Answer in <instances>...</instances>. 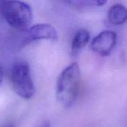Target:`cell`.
Instances as JSON below:
<instances>
[{
    "mask_svg": "<svg viewBox=\"0 0 127 127\" xmlns=\"http://www.w3.org/2000/svg\"><path fill=\"white\" fill-rule=\"evenodd\" d=\"M77 7H100L106 4L107 0H65Z\"/></svg>",
    "mask_w": 127,
    "mask_h": 127,
    "instance_id": "8",
    "label": "cell"
},
{
    "mask_svg": "<svg viewBox=\"0 0 127 127\" xmlns=\"http://www.w3.org/2000/svg\"><path fill=\"white\" fill-rule=\"evenodd\" d=\"M3 79H4V71H3L1 65H0V86L1 85L3 82Z\"/></svg>",
    "mask_w": 127,
    "mask_h": 127,
    "instance_id": "9",
    "label": "cell"
},
{
    "mask_svg": "<svg viewBox=\"0 0 127 127\" xmlns=\"http://www.w3.org/2000/svg\"><path fill=\"white\" fill-rule=\"evenodd\" d=\"M116 42V33L112 31H104L92 39L91 47L95 53L101 56H108L115 47Z\"/></svg>",
    "mask_w": 127,
    "mask_h": 127,
    "instance_id": "5",
    "label": "cell"
},
{
    "mask_svg": "<svg viewBox=\"0 0 127 127\" xmlns=\"http://www.w3.org/2000/svg\"><path fill=\"white\" fill-rule=\"evenodd\" d=\"M47 39L57 41L58 34L56 29L50 24H36L30 26L25 30V36L22 42V45L30 44L31 42Z\"/></svg>",
    "mask_w": 127,
    "mask_h": 127,
    "instance_id": "4",
    "label": "cell"
},
{
    "mask_svg": "<svg viewBox=\"0 0 127 127\" xmlns=\"http://www.w3.org/2000/svg\"><path fill=\"white\" fill-rule=\"evenodd\" d=\"M10 79L13 89L18 96L25 100H29L33 96L35 87L28 64L16 63L12 68Z\"/></svg>",
    "mask_w": 127,
    "mask_h": 127,
    "instance_id": "3",
    "label": "cell"
},
{
    "mask_svg": "<svg viewBox=\"0 0 127 127\" xmlns=\"http://www.w3.org/2000/svg\"><path fill=\"white\" fill-rule=\"evenodd\" d=\"M0 1H1V2H3V1H8V0H0Z\"/></svg>",
    "mask_w": 127,
    "mask_h": 127,
    "instance_id": "11",
    "label": "cell"
},
{
    "mask_svg": "<svg viewBox=\"0 0 127 127\" xmlns=\"http://www.w3.org/2000/svg\"><path fill=\"white\" fill-rule=\"evenodd\" d=\"M80 88V70L77 63L67 66L60 74L56 88L57 98L65 107L71 106L77 100Z\"/></svg>",
    "mask_w": 127,
    "mask_h": 127,
    "instance_id": "1",
    "label": "cell"
},
{
    "mask_svg": "<svg viewBox=\"0 0 127 127\" xmlns=\"http://www.w3.org/2000/svg\"><path fill=\"white\" fill-rule=\"evenodd\" d=\"M13 127V126H11V125H10V126H7V127Z\"/></svg>",
    "mask_w": 127,
    "mask_h": 127,
    "instance_id": "12",
    "label": "cell"
},
{
    "mask_svg": "<svg viewBox=\"0 0 127 127\" xmlns=\"http://www.w3.org/2000/svg\"><path fill=\"white\" fill-rule=\"evenodd\" d=\"M90 34L86 29L79 30L74 35L71 42V54L72 55H77L89 42Z\"/></svg>",
    "mask_w": 127,
    "mask_h": 127,
    "instance_id": "7",
    "label": "cell"
},
{
    "mask_svg": "<svg viewBox=\"0 0 127 127\" xmlns=\"http://www.w3.org/2000/svg\"><path fill=\"white\" fill-rule=\"evenodd\" d=\"M0 11L6 22L19 31L28 29L33 21L31 7L20 0H8L1 3Z\"/></svg>",
    "mask_w": 127,
    "mask_h": 127,
    "instance_id": "2",
    "label": "cell"
},
{
    "mask_svg": "<svg viewBox=\"0 0 127 127\" xmlns=\"http://www.w3.org/2000/svg\"><path fill=\"white\" fill-rule=\"evenodd\" d=\"M39 127H51V124L48 121H45Z\"/></svg>",
    "mask_w": 127,
    "mask_h": 127,
    "instance_id": "10",
    "label": "cell"
},
{
    "mask_svg": "<svg viewBox=\"0 0 127 127\" xmlns=\"http://www.w3.org/2000/svg\"><path fill=\"white\" fill-rule=\"evenodd\" d=\"M109 22L113 25H121L127 21V7L121 4L112 5L108 13Z\"/></svg>",
    "mask_w": 127,
    "mask_h": 127,
    "instance_id": "6",
    "label": "cell"
}]
</instances>
